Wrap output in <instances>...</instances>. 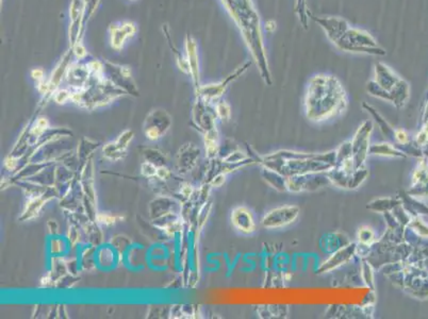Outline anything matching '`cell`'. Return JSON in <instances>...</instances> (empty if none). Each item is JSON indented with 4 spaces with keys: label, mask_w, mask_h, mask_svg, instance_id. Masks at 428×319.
<instances>
[{
    "label": "cell",
    "mask_w": 428,
    "mask_h": 319,
    "mask_svg": "<svg viewBox=\"0 0 428 319\" xmlns=\"http://www.w3.org/2000/svg\"><path fill=\"white\" fill-rule=\"evenodd\" d=\"M305 104L308 118L321 122L335 117L345 108L346 96L335 79L315 78L309 86Z\"/></svg>",
    "instance_id": "cell-1"
},
{
    "label": "cell",
    "mask_w": 428,
    "mask_h": 319,
    "mask_svg": "<svg viewBox=\"0 0 428 319\" xmlns=\"http://www.w3.org/2000/svg\"><path fill=\"white\" fill-rule=\"evenodd\" d=\"M259 164L279 172L285 177L289 178L291 176L295 174L328 172L337 164V156H335V150H332L329 151V152L313 154L312 156L307 158L287 160V161L265 160L263 156H261Z\"/></svg>",
    "instance_id": "cell-2"
},
{
    "label": "cell",
    "mask_w": 428,
    "mask_h": 319,
    "mask_svg": "<svg viewBox=\"0 0 428 319\" xmlns=\"http://www.w3.org/2000/svg\"><path fill=\"white\" fill-rule=\"evenodd\" d=\"M328 186H331V182L327 172L295 174L288 178V192H316Z\"/></svg>",
    "instance_id": "cell-3"
},
{
    "label": "cell",
    "mask_w": 428,
    "mask_h": 319,
    "mask_svg": "<svg viewBox=\"0 0 428 319\" xmlns=\"http://www.w3.org/2000/svg\"><path fill=\"white\" fill-rule=\"evenodd\" d=\"M373 129V122L371 120H365L357 129L354 138L350 140L352 149V160H354L356 168H360V167L364 166L366 158L370 154L368 151H370V140Z\"/></svg>",
    "instance_id": "cell-4"
},
{
    "label": "cell",
    "mask_w": 428,
    "mask_h": 319,
    "mask_svg": "<svg viewBox=\"0 0 428 319\" xmlns=\"http://www.w3.org/2000/svg\"><path fill=\"white\" fill-rule=\"evenodd\" d=\"M300 214L297 206H282L267 212L261 220L265 229H279L294 222Z\"/></svg>",
    "instance_id": "cell-5"
},
{
    "label": "cell",
    "mask_w": 428,
    "mask_h": 319,
    "mask_svg": "<svg viewBox=\"0 0 428 319\" xmlns=\"http://www.w3.org/2000/svg\"><path fill=\"white\" fill-rule=\"evenodd\" d=\"M357 256V242H350L348 245L331 254L330 256L317 268V274H327L338 270Z\"/></svg>",
    "instance_id": "cell-6"
},
{
    "label": "cell",
    "mask_w": 428,
    "mask_h": 319,
    "mask_svg": "<svg viewBox=\"0 0 428 319\" xmlns=\"http://www.w3.org/2000/svg\"><path fill=\"white\" fill-rule=\"evenodd\" d=\"M327 317L331 318H372L374 315V306H331L327 312Z\"/></svg>",
    "instance_id": "cell-7"
},
{
    "label": "cell",
    "mask_w": 428,
    "mask_h": 319,
    "mask_svg": "<svg viewBox=\"0 0 428 319\" xmlns=\"http://www.w3.org/2000/svg\"><path fill=\"white\" fill-rule=\"evenodd\" d=\"M407 194L413 198L428 196V167L424 161L418 163L413 172L412 183Z\"/></svg>",
    "instance_id": "cell-8"
},
{
    "label": "cell",
    "mask_w": 428,
    "mask_h": 319,
    "mask_svg": "<svg viewBox=\"0 0 428 319\" xmlns=\"http://www.w3.org/2000/svg\"><path fill=\"white\" fill-rule=\"evenodd\" d=\"M231 222L234 228L242 233L251 234L256 231V222L253 213L247 208L239 206L232 211Z\"/></svg>",
    "instance_id": "cell-9"
},
{
    "label": "cell",
    "mask_w": 428,
    "mask_h": 319,
    "mask_svg": "<svg viewBox=\"0 0 428 319\" xmlns=\"http://www.w3.org/2000/svg\"><path fill=\"white\" fill-rule=\"evenodd\" d=\"M350 242V240H348V238L346 236L345 234L343 233H327L325 234L324 236L321 238L320 245L321 248L323 249V251L325 254H331L335 251L343 248L344 246L348 245Z\"/></svg>",
    "instance_id": "cell-10"
},
{
    "label": "cell",
    "mask_w": 428,
    "mask_h": 319,
    "mask_svg": "<svg viewBox=\"0 0 428 319\" xmlns=\"http://www.w3.org/2000/svg\"><path fill=\"white\" fill-rule=\"evenodd\" d=\"M260 174L268 186L274 190L278 192H288V178L281 172L268 168L266 166H262Z\"/></svg>",
    "instance_id": "cell-11"
},
{
    "label": "cell",
    "mask_w": 428,
    "mask_h": 319,
    "mask_svg": "<svg viewBox=\"0 0 428 319\" xmlns=\"http://www.w3.org/2000/svg\"><path fill=\"white\" fill-rule=\"evenodd\" d=\"M368 154L372 156H387V158H406L407 156L391 142H378L370 146Z\"/></svg>",
    "instance_id": "cell-12"
},
{
    "label": "cell",
    "mask_w": 428,
    "mask_h": 319,
    "mask_svg": "<svg viewBox=\"0 0 428 319\" xmlns=\"http://www.w3.org/2000/svg\"><path fill=\"white\" fill-rule=\"evenodd\" d=\"M400 204V199L396 197H381L374 199L367 204L366 208L370 210L372 212L376 213H384V212H390L395 208L397 204Z\"/></svg>",
    "instance_id": "cell-13"
},
{
    "label": "cell",
    "mask_w": 428,
    "mask_h": 319,
    "mask_svg": "<svg viewBox=\"0 0 428 319\" xmlns=\"http://www.w3.org/2000/svg\"><path fill=\"white\" fill-rule=\"evenodd\" d=\"M351 174L352 172H348L345 170H343L339 165H334L331 170L327 172V176H328L331 182V186L340 188H347Z\"/></svg>",
    "instance_id": "cell-14"
},
{
    "label": "cell",
    "mask_w": 428,
    "mask_h": 319,
    "mask_svg": "<svg viewBox=\"0 0 428 319\" xmlns=\"http://www.w3.org/2000/svg\"><path fill=\"white\" fill-rule=\"evenodd\" d=\"M288 312L287 306H260L258 308V314L262 318H283Z\"/></svg>",
    "instance_id": "cell-15"
},
{
    "label": "cell",
    "mask_w": 428,
    "mask_h": 319,
    "mask_svg": "<svg viewBox=\"0 0 428 319\" xmlns=\"http://www.w3.org/2000/svg\"><path fill=\"white\" fill-rule=\"evenodd\" d=\"M360 274H361V279L365 286L368 288V290H375V278H374V267L366 261L365 258L362 260L361 267H360Z\"/></svg>",
    "instance_id": "cell-16"
},
{
    "label": "cell",
    "mask_w": 428,
    "mask_h": 319,
    "mask_svg": "<svg viewBox=\"0 0 428 319\" xmlns=\"http://www.w3.org/2000/svg\"><path fill=\"white\" fill-rule=\"evenodd\" d=\"M366 108H367V111L373 115L376 122L378 124V127H379L381 133L383 134L384 136H387L388 140H392L393 144H394V131H395V129L392 128L391 126L389 124V122L385 120H383L382 117L374 110V108H372L371 106H366Z\"/></svg>",
    "instance_id": "cell-17"
},
{
    "label": "cell",
    "mask_w": 428,
    "mask_h": 319,
    "mask_svg": "<svg viewBox=\"0 0 428 319\" xmlns=\"http://www.w3.org/2000/svg\"><path fill=\"white\" fill-rule=\"evenodd\" d=\"M357 240L359 244L372 246L377 240L374 230L368 226H361L357 232Z\"/></svg>",
    "instance_id": "cell-18"
},
{
    "label": "cell",
    "mask_w": 428,
    "mask_h": 319,
    "mask_svg": "<svg viewBox=\"0 0 428 319\" xmlns=\"http://www.w3.org/2000/svg\"><path fill=\"white\" fill-rule=\"evenodd\" d=\"M367 177H368V170L364 166L360 167V168H356L350 176L347 190L358 188L366 180Z\"/></svg>",
    "instance_id": "cell-19"
},
{
    "label": "cell",
    "mask_w": 428,
    "mask_h": 319,
    "mask_svg": "<svg viewBox=\"0 0 428 319\" xmlns=\"http://www.w3.org/2000/svg\"><path fill=\"white\" fill-rule=\"evenodd\" d=\"M335 156H337V164L345 161L347 158H352L351 142L350 140L343 142L342 144L335 149Z\"/></svg>",
    "instance_id": "cell-20"
},
{
    "label": "cell",
    "mask_w": 428,
    "mask_h": 319,
    "mask_svg": "<svg viewBox=\"0 0 428 319\" xmlns=\"http://www.w3.org/2000/svg\"><path fill=\"white\" fill-rule=\"evenodd\" d=\"M410 142V138L405 130L395 129V131H394V142H395L396 147L407 145Z\"/></svg>",
    "instance_id": "cell-21"
},
{
    "label": "cell",
    "mask_w": 428,
    "mask_h": 319,
    "mask_svg": "<svg viewBox=\"0 0 428 319\" xmlns=\"http://www.w3.org/2000/svg\"><path fill=\"white\" fill-rule=\"evenodd\" d=\"M142 174L146 177H152V176L157 174V170L150 163H144L142 165Z\"/></svg>",
    "instance_id": "cell-22"
},
{
    "label": "cell",
    "mask_w": 428,
    "mask_h": 319,
    "mask_svg": "<svg viewBox=\"0 0 428 319\" xmlns=\"http://www.w3.org/2000/svg\"><path fill=\"white\" fill-rule=\"evenodd\" d=\"M219 114H220V116L222 117V118H228L229 114H230L229 108L227 106H226V104H221L219 106Z\"/></svg>",
    "instance_id": "cell-23"
},
{
    "label": "cell",
    "mask_w": 428,
    "mask_h": 319,
    "mask_svg": "<svg viewBox=\"0 0 428 319\" xmlns=\"http://www.w3.org/2000/svg\"><path fill=\"white\" fill-rule=\"evenodd\" d=\"M98 220H99L100 222H103V224H113L115 222V217L109 216V215H99L98 216Z\"/></svg>",
    "instance_id": "cell-24"
},
{
    "label": "cell",
    "mask_w": 428,
    "mask_h": 319,
    "mask_svg": "<svg viewBox=\"0 0 428 319\" xmlns=\"http://www.w3.org/2000/svg\"><path fill=\"white\" fill-rule=\"evenodd\" d=\"M224 182H225V174H217L216 177L212 180L211 184L213 186H221L222 184H224Z\"/></svg>",
    "instance_id": "cell-25"
},
{
    "label": "cell",
    "mask_w": 428,
    "mask_h": 319,
    "mask_svg": "<svg viewBox=\"0 0 428 319\" xmlns=\"http://www.w3.org/2000/svg\"><path fill=\"white\" fill-rule=\"evenodd\" d=\"M5 165L8 167V168L9 170H13L14 167L16 166V161L14 158H7L6 160V162H5Z\"/></svg>",
    "instance_id": "cell-26"
},
{
    "label": "cell",
    "mask_w": 428,
    "mask_h": 319,
    "mask_svg": "<svg viewBox=\"0 0 428 319\" xmlns=\"http://www.w3.org/2000/svg\"><path fill=\"white\" fill-rule=\"evenodd\" d=\"M157 174H158L159 177H160V178L164 179V178H166V177H169L170 172H169V170H167L166 168H159V170H157Z\"/></svg>",
    "instance_id": "cell-27"
},
{
    "label": "cell",
    "mask_w": 428,
    "mask_h": 319,
    "mask_svg": "<svg viewBox=\"0 0 428 319\" xmlns=\"http://www.w3.org/2000/svg\"><path fill=\"white\" fill-rule=\"evenodd\" d=\"M147 136H148L150 140H156V138H159V133H158V131H156L155 129H152V130H149V131L147 132Z\"/></svg>",
    "instance_id": "cell-28"
}]
</instances>
